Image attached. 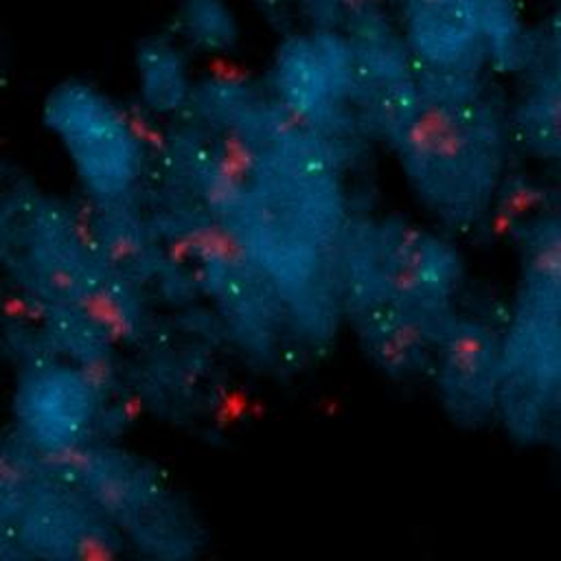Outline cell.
Segmentation results:
<instances>
[{"label":"cell","instance_id":"1","mask_svg":"<svg viewBox=\"0 0 561 561\" xmlns=\"http://www.w3.org/2000/svg\"><path fill=\"white\" fill-rule=\"evenodd\" d=\"M473 298L454 232L423 215L353 217L337 265V307L377 368L425 377L445 333Z\"/></svg>","mask_w":561,"mask_h":561},{"label":"cell","instance_id":"2","mask_svg":"<svg viewBox=\"0 0 561 561\" xmlns=\"http://www.w3.org/2000/svg\"><path fill=\"white\" fill-rule=\"evenodd\" d=\"M381 142L421 215L454 234L491 224L513 186L506 103L486 77L419 68L416 90Z\"/></svg>","mask_w":561,"mask_h":561},{"label":"cell","instance_id":"3","mask_svg":"<svg viewBox=\"0 0 561 561\" xmlns=\"http://www.w3.org/2000/svg\"><path fill=\"white\" fill-rule=\"evenodd\" d=\"M506 226L515 276L502 311L497 419L515 436L561 451V195L541 191Z\"/></svg>","mask_w":561,"mask_h":561},{"label":"cell","instance_id":"4","mask_svg":"<svg viewBox=\"0 0 561 561\" xmlns=\"http://www.w3.org/2000/svg\"><path fill=\"white\" fill-rule=\"evenodd\" d=\"M401 39L425 72L515 75L533 28L515 0H403Z\"/></svg>","mask_w":561,"mask_h":561},{"label":"cell","instance_id":"5","mask_svg":"<svg viewBox=\"0 0 561 561\" xmlns=\"http://www.w3.org/2000/svg\"><path fill=\"white\" fill-rule=\"evenodd\" d=\"M44 125L94 193H123L145 160V138L131 112L92 81L57 83L44 103Z\"/></svg>","mask_w":561,"mask_h":561},{"label":"cell","instance_id":"6","mask_svg":"<svg viewBox=\"0 0 561 561\" xmlns=\"http://www.w3.org/2000/svg\"><path fill=\"white\" fill-rule=\"evenodd\" d=\"M265 90L287 116L337 142L359 127L355 57L342 28L280 33Z\"/></svg>","mask_w":561,"mask_h":561},{"label":"cell","instance_id":"7","mask_svg":"<svg viewBox=\"0 0 561 561\" xmlns=\"http://www.w3.org/2000/svg\"><path fill=\"white\" fill-rule=\"evenodd\" d=\"M425 377L458 421H495L502 388L500 305L473 298L445 333Z\"/></svg>","mask_w":561,"mask_h":561},{"label":"cell","instance_id":"8","mask_svg":"<svg viewBox=\"0 0 561 561\" xmlns=\"http://www.w3.org/2000/svg\"><path fill=\"white\" fill-rule=\"evenodd\" d=\"M517 92L506 103L515 149L561 167V0L533 28Z\"/></svg>","mask_w":561,"mask_h":561},{"label":"cell","instance_id":"9","mask_svg":"<svg viewBox=\"0 0 561 561\" xmlns=\"http://www.w3.org/2000/svg\"><path fill=\"white\" fill-rule=\"evenodd\" d=\"M195 61L164 26L140 37L134 48V81L140 107L158 118L186 114L199 81Z\"/></svg>","mask_w":561,"mask_h":561},{"label":"cell","instance_id":"10","mask_svg":"<svg viewBox=\"0 0 561 561\" xmlns=\"http://www.w3.org/2000/svg\"><path fill=\"white\" fill-rule=\"evenodd\" d=\"M164 28L195 59H226L241 44L243 22L232 0H175Z\"/></svg>","mask_w":561,"mask_h":561},{"label":"cell","instance_id":"11","mask_svg":"<svg viewBox=\"0 0 561 561\" xmlns=\"http://www.w3.org/2000/svg\"><path fill=\"white\" fill-rule=\"evenodd\" d=\"M26 423L44 443H68L90 419V394L72 375L42 379L24 399Z\"/></svg>","mask_w":561,"mask_h":561},{"label":"cell","instance_id":"12","mask_svg":"<svg viewBox=\"0 0 561 561\" xmlns=\"http://www.w3.org/2000/svg\"><path fill=\"white\" fill-rule=\"evenodd\" d=\"M254 9L274 26L296 28H344V24L362 9L366 0H250Z\"/></svg>","mask_w":561,"mask_h":561}]
</instances>
